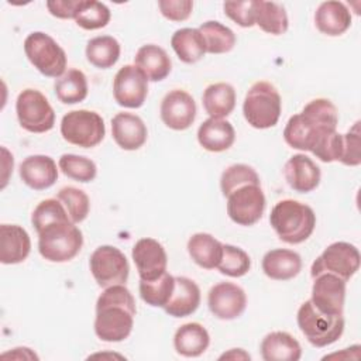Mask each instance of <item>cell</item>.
I'll return each mask as SVG.
<instances>
[{"mask_svg": "<svg viewBox=\"0 0 361 361\" xmlns=\"http://www.w3.org/2000/svg\"><path fill=\"white\" fill-rule=\"evenodd\" d=\"M244 185H261L259 176L251 166L245 164H234L226 168L220 178L221 193L227 197L235 189Z\"/></svg>", "mask_w": 361, "mask_h": 361, "instance_id": "cell-41", "label": "cell"}, {"mask_svg": "<svg viewBox=\"0 0 361 361\" xmlns=\"http://www.w3.org/2000/svg\"><path fill=\"white\" fill-rule=\"evenodd\" d=\"M24 52L34 68L48 78H61L66 68V54L48 34L35 31L24 39Z\"/></svg>", "mask_w": 361, "mask_h": 361, "instance_id": "cell-6", "label": "cell"}, {"mask_svg": "<svg viewBox=\"0 0 361 361\" xmlns=\"http://www.w3.org/2000/svg\"><path fill=\"white\" fill-rule=\"evenodd\" d=\"M83 245V235L71 219L54 221L38 231V251L51 262L75 258Z\"/></svg>", "mask_w": 361, "mask_h": 361, "instance_id": "cell-3", "label": "cell"}, {"mask_svg": "<svg viewBox=\"0 0 361 361\" xmlns=\"http://www.w3.org/2000/svg\"><path fill=\"white\" fill-rule=\"evenodd\" d=\"M210 344L209 331L196 322L182 324L173 336V347L183 357H199Z\"/></svg>", "mask_w": 361, "mask_h": 361, "instance_id": "cell-27", "label": "cell"}, {"mask_svg": "<svg viewBox=\"0 0 361 361\" xmlns=\"http://www.w3.org/2000/svg\"><path fill=\"white\" fill-rule=\"evenodd\" d=\"M58 166L65 176L83 183L92 182L97 173L96 164L92 159L75 154L61 155Z\"/></svg>", "mask_w": 361, "mask_h": 361, "instance_id": "cell-40", "label": "cell"}, {"mask_svg": "<svg viewBox=\"0 0 361 361\" xmlns=\"http://www.w3.org/2000/svg\"><path fill=\"white\" fill-rule=\"evenodd\" d=\"M200 305V289L195 281L186 276H175V288L164 306L172 317H186L196 312Z\"/></svg>", "mask_w": 361, "mask_h": 361, "instance_id": "cell-22", "label": "cell"}, {"mask_svg": "<svg viewBox=\"0 0 361 361\" xmlns=\"http://www.w3.org/2000/svg\"><path fill=\"white\" fill-rule=\"evenodd\" d=\"M300 114L307 120L313 128H337L338 113L336 106L329 99H313L310 100Z\"/></svg>", "mask_w": 361, "mask_h": 361, "instance_id": "cell-36", "label": "cell"}, {"mask_svg": "<svg viewBox=\"0 0 361 361\" xmlns=\"http://www.w3.org/2000/svg\"><path fill=\"white\" fill-rule=\"evenodd\" d=\"M69 219L66 209L58 199H45L37 204V207L32 212L31 216V223L37 233L42 230L45 226L59 221V220H66Z\"/></svg>", "mask_w": 361, "mask_h": 361, "instance_id": "cell-44", "label": "cell"}, {"mask_svg": "<svg viewBox=\"0 0 361 361\" xmlns=\"http://www.w3.org/2000/svg\"><path fill=\"white\" fill-rule=\"evenodd\" d=\"M265 361H298L302 357L299 341L286 331L268 333L259 345Z\"/></svg>", "mask_w": 361, "mask_h": 361, "instance_id": "cell-25", "label": "cell"}, {"mask_svg": "<svg viewBox=\"0 0 361 361\" xmlns=\"http://www.w3.org/2000/svg\"><path fill=\"white\" fill-rule=\"evenodd\" d=\"M110 17L111 13L104 3L94 0H80L73 20L83 30H99L109 24Z\"/></svg>", "mask_w": 361, "mask_h": 361, "instance_id": "cell-38", "label": "cell"}, {"mask_svg": "<svg viewBox=\"0 0 361 361\" xmlns=\"http://www.w3.org/2000/svg\"><path fill=\"white\" fill-rule=\"evenodd\" d=\"M148 94V78L135 65H124L113 80V96L117 104L127 109H138Z\"/></svg>", "mask_w": 361, "mask_h": 361, "instance_id": "cell-12", "label": "cell"}, {"mask_svg": "<svg viewBox=\"0 0 361 361\" xmlns=\"http://www.w3.org/2000/svg\"><path fill=\"white\" fill-rule=\"evenodd\" d=\"M345 282L343 278L323 272L313 278L312 298L313 306L330 316H343L344 299H345Z\"/></svg>", "mask_w": 361, "mask_h": 361, "instance_id": "cell-13", "label": "cell"}, {"mask_svg": "<svg viewBox=\"0 0 361 361\" xmlns=\"http://www.w3.org/2000/svg\"><path fill=\"white\" fill-rule=\"evenodd\" d=\"M283 176L288 185L299 193H309L320 183V168L305 154L290 157L283 166Z\"/></svg>", "mask_w": 361, "mask_h": 361, "instance_id": "cell-17", "label": "cell"}, {"mask_svg": "<svg viewBox=\"0 0 361 361\" xmlns=\"http://www.w3.org/2000/svg\"><path fill=\"white\" fill-rule=\"evenodd\" d=\"M171 45L178 58L185 63H195L206 54V44L199 28L176 30L171 38Z\"/></svg>", "mask_w": 361, "mask_h": 361, "instance_id": "cell-30", "label": "cell"}, {"mask_svg": "<svg viewBox=\"0 0 361 361\" xmlns=\"http://www.w3.org/2000/svg\"><path fill=\"white\" fill-rule=\"evenodd\" d=\"M134 65L140 68L151 82L164 80L172 69L169 55L164 48L155 44L140 47L134 58Z\"/></svg>", "mask_w": 361, "mask_h": 361, "instance_id": "cell-26", "label": "cell"}, {"mask_svg": "<svg viewBox=\"0 0 361 361\" xmlns=\"http://www.w3.org/2000/svg\"><path fill=\"white\" fill-rule=\"evenodd\" d=\"M135 313V300L124 285L104 288L96 302V336L107 343L126 340L133 330Z\"/></svg>", "mask_w": 361, "mask_h": 361, "instance_id": "cell-1", "label": "cell"}, {"mask_svg": "<svg viewBox=\"0 0 361 361\" xmlns=\"http://www.w3.org/2000/svg\"><path fill=\"white\" fill-rule=\"evenodd\" d=\"M235 140V131L231 123L223 118H207L197 130L199 144L210 152L228 149Z\"/></svg>", "mask_w": 361, "mask_h": 361, "instance_id": "cell-24", "label": "cell"}, {"mask_svg": "<svg viewBox=\"0 0 361 361\" xmlns=\"http://www.w3.org/2000/svg\"><path fill=\"white\" fill-rule=\"evenodd\" d=\"M140 279L152 281L166 272L168 257L165 248L155 238H140L131 252Z\"/></svg>", "mask_w": 361, "mask_h": 361, "instance_id": "cell-16", "label": "cell"}, {"mask_svg": "<svg viewBox=\"0 0 361 361\" xmlns=\"http://www.w3.org/2000/svg\"><path fill=\"white\" fill-rule=\"evenodd\" d=\"M265 196L261 185H244L227 196V214L240 226H252L264 214Z\"/></svg>", "mask_w": 361, "mask_h": 361, "instance_id": "cell-11", "label": "cell"}, {"mask_svg": "<svg viewBox=\"0 0 361 361\" xmlns=\"http://www.w3.org/2000/svg\"><path fill=\"white\" fill-rule=\"evenodd\" d=\"M302 269V258L298 252L286 248L268 251L262 258L264 274L275 281H288L295 278Z\"/></svg>", "mask_w": 361, "mask_h": 361, "instance_id": "cell-23", "label": "cell"}, {"mask_svg": "<svg viewBox=\"0 0 361 361\" xmlns=\"http://www.w3.org/2000/svg\"><path fill=\"white\" fill-rule=\"evenodd\" d=\"M310 152L323 162L340 161L343 154V135L337 130L331 128L319 130Z\"/></svg>", "mask_w": 361, "mask_h": 361, "instance_id": "cell-39", "label": "cell"}, {"mask_svg": "<svg viewBox=\"0 0 361 361\" xmlns=\"http://www.w3.org/2000/svg\"><path fill=\"white\" fill-rule=\"evenodd\" d=\"M120 52L118 41L110 35L94 37L86 45L87 61L99 69L111 68L118 61Z\"/></svg>", "mask_w": 361, "mask_h": 361, "instance_id": "cell-33", "label": "cell"}, {"mask_svg": "<svg viewBox=\"0 0 361 361\" xmlns=\"http://www.w3.org/2000/svg\"><path fill=\"white\" fill-rule=\"evenodd\" d=\"M111 135L120 148L134 151L145 144L148 131L138 116L131 113H117L111 118Z\"/></svg>", "mask_w": 361, "mask_h": 361, "instance_id": "cell-18", "label": "cell"}, {"mask_svg": "<svg viewBox=\"0 0 361 361\" xmlns=\"http://www.w3.org/2000/svg\"><path fill=\"white\" fill-rule=\"evenodd\" d=\"M322 130V128H313L307 120L299 113L292 116L283 130V140L285 142L295 148V149H300V151H310L313 140L316 137V133Z\"/></svg>", "mask_w": 361, "mask_h": 361, "instance_id": "cell-37", "label": "cell"}, {"mask_svg": "<svg viewBox=\"0 0 361 361\" xmlns=\"http://www.w3.org/2000/svg\"><path fill=\"white\" fill-rule=\"evenodd\" d=\"M175 288V276L164 272L161 276L152 281H140V296L141 299L154 307H164Z\"/></svg>", "mask_w": 361, "mask_h": 361, "instance_id": "cell-35", "label": "cell"}, {"mask_svg": "<svg viewBox=\"0 0 361 361\" xmlns=\"http://www.w3.org/2000/svg\"><path fill=\"white\" fill-rule=\"evenodd\" d=\"M61 134L69 144L92 148L102 142L106 127L99 113L92 110H72L61 120Z\"/></svg>", "mask_w": 361, "mask_h": 361, "instance_id": "cell-7", "label": "cell"}, {"mask_svg": "<svg viewBox=\"0 0 361 361\" xmlns=\"http://www.w3.org/2000/svg\"><path fill=\"white\" fill-rule=\"evenodd\" d=\"M251 355L243 348H231L230 351L220 355L219 360H250Z\"/></svg>", "mask_w": 361, "mask_h": 361, "instance_id": "cell-50", "label": "cell"}, {"mask_svg": "<svg viewBox=\"0 0 361 361\" xmlns=\"http://www.w3.org/2000/svg\"><path fill=\"white\" fill-rule=\"evenodd\" d=\"M358 248L345 241H336L330 244L312 264V278L329 272L334 274L344 281H348L360 268Z\"/></svg>", "mask_w": 361, "mask_h": 361, "instance_id": "cell-9", "label": "cell"}, {"mask_svg": "<svg viewBox=\"0 0 361 361\" xmlns=\"http://www.w3.org/2000/svg\"><path fill=\"white\" fill-rule=\"evenodd\" d=\"M159 114L166 127L182 131L193 124L196 118V103L188 92L173 89L162 99Z\"/></svg>", "mask_w": 361, "mask_h": 361, "instance_id": "cell-15", "label": "cell"}, {"mask_svg": "<svg viewBox=\"0 0 361 361\" xmlns=\"http://www.w3.org/2000/svg\"><path fill=\"white\" fill-rule=\"evenodd\" d=\"M255 24L268 34L281 35L286 32L289 21L283 6L275 1L255 0Z\"/></svg>", "mask_w": 361, "mask_h": 361, "instance_id": "cell-31", "label": "cell"}, {"mask_svg": "<svg viewBox=\"0 0 361 361\" xmlns=\"http://www.w3.org/2000/svg\"><path fill=\"white\" fill-rule=\"evenodd\" d=\"M296 322L302 334L314 347H326L336 343L344 331L343 316H330L319 312L310 299L300 305Z\"/></svg>", "mask_w": 361, "mask_h": 361, "instance_id": "cell-5", "label": "cell"}, {"mask_svg": "<svg viewBox=\"0 0 361 361\" xmlns=\"http://www.w3.org/2000/svg\"><path fill=\"white\" fill-rule=\"evenodd\" d=\"M223 8L226 16L240 27L248 28L255 24V0L226 1Z\"/></svg>", "mask_w": 361, "mask_h": 361, "instance_id": "cell-46", "label": "cell"}, {"mask_svg": "<svg viewBox=\"0 0 361 361\" xmlns=\"http://www.w3.org/2000/svg\"><path fill=\"white\" fill-rule=\"evenodd\" d=\"M209 54H226L235 45V34L233 30L219 21H206L199 27Z\"/></svg>", "mask_w": 361, "mask_h": 361, "instance_id": "cell-34", "label": "cell"}, {"mask_svg": "<svg viewBox=\"0 0 361 361\" xmlns=\"http://www.w3.org/2000/svg\"><path fill=\"white\" fill-rule=\"evenodd\" d=\"M207 305L213 316L221 320H233L243 314L247 306V295L243 288L231 282H220L209 290Z\"/></svg>", "mask_w": 361, "mask_h": 361, "instance_id": "cell-14", "label": "cell"}, {"mask_svg": "<svg viewBox=\"0 0 361 361\" xmlns=\"http://www.w3.org/2000/svg\"><path fill=\"white\" fill-rule=\"evenodd\" d=\"M251 268L250 255L240 247L231 244H223L221 259L217 265V269L227 276L240 278L245 275Z\"/></svg>", "mask_w": 361, "mask_h": 361, "instance_id": "cell-43", "label": "cell"}, {"mask_svg": "<svg viewBox=\"0 0 361 361\" xmlns=\"http://www.w3.org/2000/svg\"><path fill=\"white\" fill-rule=\"evenodd\" d=\"M55 94L63 104H76L87 96V79L79 69H69L54 85Z\"/></svg>", "mask_w": 361, "mask_h": 361, "instance_id": "cell-32", "label": "cell"}, {"mask_svg": "<svg viewBox=\"0 0 361 361\" xmlns=\"http://www.w3.org/2000/svg\"><path fill=\"white\" fill-rule=\"evenodd\" d=\"M188 252L200 268L214 269L221 259L223 244L212 234L196 233L188 241Z\"/></svg>", "mask_w": 361, "mask_h": 361, "instance_id": "cell-28", "label": "cell"}, {"mask_svg": "<svg viewBox=\"0 0 361 361\" xmlns=\"http://www.w3.org/2000/svg\"><path fill=\"white\" fill-rule=\"evenodd\" d=\"M269 223L282 241L300 244L312 235L316 227V214L310 206L285 199L272 207Z\"/></svg>", "mask_w": 361, "mask_h": 361, "instance_id": "cell-2", "label": "cell"}, {"mask_svg": "<svg viewBox=\"0 0 361 361\" xmlns=\"http://www.w3.org/2000/svg\"><path fill=\"white\" fill-rule=\"evenodd\" d=\"M282 102L276 87L265 80L255 82L247 92L243 113L247 123L254 128H271L281 116Z\"/></svg>", "mask_w": 361, "mask_h": 361, "instance_id": "cell-4", "label": "cell"}, {"mask_svg": "<svg viewBox=\"0 0 361 361\" xmlns=\"http://www.w3.org/2000/svg\"><path fill=\"white\" fill-rule=\"evenodd\" d=\"M7 357H11V358H17V360H24V358H27V360H38V357L30 350V348H24V347H17V348H13V351H10V353H4L3 355H1V358H7Z\"/></svg>", "mask_w": 361, "mask_h": 361, "instance_id": "cell-49", "label": "cell"}, {"mask_svg": "<svg viewBox=\"0 0 361 361\" xmlns=\"http://www.w3.org/2000/svg\"><path fill=\"white\" fill-rule=\"evenodd\" d=\"M56 199L63 204L69 219L75 224L83 221L87 217L90 210V202L87 195L82 189H78L75 186H65L58 192Z\"/></svg>", "mask_w": 361, "mask_h": 361, "instance_id": "cell-42", "label": "cell"}, {"mask_svg": "<svg viewBox=\"0 0 361 361\" xmlns=\"http://www.w3.org/2000/svg\"><path fill=\"white\" fill-rule=\"evenodd\" d=\"M16 113L20 126L30 133H47L55 124L52 106L47 97L35 89H25L17 96Z\"/></svg>", "mask_w": 361, "mask_h": 361, "instance_id": "cell-8", "label": "cell"}, {"mask_svg": "<svg viewBox=\"0 0 361 361\" xmlns=\"http://www.w3.org/2000/svg\"><path fill=\"white\" fill-rule=\"evenodd\" d=\"M314 24L322 34L329 37H338L350 28L351 13L341 1H323L314 13Z\"/></svg>", "mask_w": 361, "mask_h": 361, "instance_id": "cell-21", "label": "cell"}, {"mask_svg": "<svg viewBox=\"0 0 361 361\" xmlns=\"http://www.w3.org/2000/svg\"><path fill=\"white\" fill-rule=\"evenodd\" d=\"M20 178L28 188L44 190L56 182L58 168L48 155H30L20 164Z\"/></svg>", "mask_w": 361, "mask_h": 361, "instance_id": "cell-19", "label": "cell"}, {"mask_svg": "<svg viewBox=\"0 0 361 361\" xmlns=\"http://www.w3.org/2000/svg\"><path fill=\"white\" fill-rule=\"evenodd\" d=\"M79 3L80 0H54V1H47V7L54 17L75 18V13Z\"/></svg>", "mask_w": 361, "mask_h": 361, "instance_id": "cell-48", "label": "cell"}, {"mask_svg": "<svg viewBox=\"0 0 361 361\" xmlns=\"http://www.w3.org/2000/svg\"><path fill=\"white\" fill-rule=\"evenodd\" d=\"M340 162L348 166H357L361 164L360 121H355L353 127L343 135V154Z\"/></svg>", "mask_w": 361, "mask_h": 361, "instance_id": "cell-45", "label": "cell"}, {"mask_svg": "<svg viewBox=\"0 0 361 361\" xmlns=\"http://www.w3.org/2000/svg\"><path fill=\"white\" fill-rule=\"evenodd\" d=\"M90 272L102 288L124 285L128 279L130 265L126 255L113 245H100L90 255Z\"/></svg>", "mask_w": 361, "mask_h": 361, "instance_id": "cell-10", "label": "cell"}, {"mask_svg": "<svg viewBox=\"0 0 361 361\" xmlns=\"http://www.w3.org/2000/svg\"><path fill=\"white\" fill-rule=\"evenodd\" d=\"M202 102L204 111L212 118H224L235 107V90L224 82L213 83L204 89Z\"/></svg>", "mask_w": 361, "mask_h": 361, "instance_id": "cell-29", "label": "cell"}, {"mask_svg": "<svg viewBox=\"0 0 361 361\" xmlns=\"http://www.w3.org/2000/svg\"><path fill=\"white\" fill-rule=\"evenodd\" d=\"M31 251V240L28 233L17 224L0 226V261L11 265L23 262Z\"/></svg>", "mask_w": 361, "mask_h": 361, "instance_id": "cell-20", "label": "cell"}, {"mask_svg": "<svg viewBox=\"0 0 361 361\" xmlns=\"http://www.w3.org/2000/svg\"><path fill=\"white\" fill-rule=\"evenodd\" d=\"M158 7L162 16L171 21H185L192 14L193 1L190 0H159Z\"/></svg>", "mask_w": 361, "mask_h": 361, "instance_id": "cell-47", "label": "cell"}]
</instances>
